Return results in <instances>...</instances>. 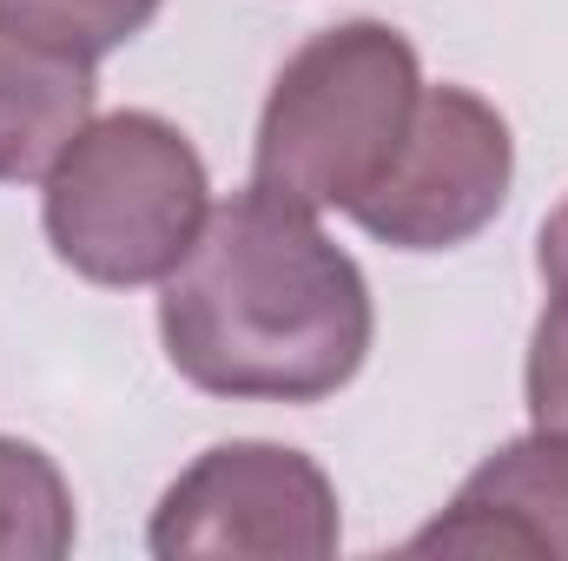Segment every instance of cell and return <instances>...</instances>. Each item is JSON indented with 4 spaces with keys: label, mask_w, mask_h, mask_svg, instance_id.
<instances>
[{
    "label": "cell",
    "mask_w": 568,
    "mask_h": 561,
    "mask_svg": "<svg viewBox=\"0 0 568 561\" xmlns=\"http://www.w3.org/2000/svg\"><path fill=\"white\" fill-rule=\"evenodd\" d=\"M159 337L192 390L317 404L364 370L371 284L317 232V212L252 185L212 205L199 245L165 278Z\"/></svg>",
    "instance_id": "1"
},
{
    "label": "cell",
    "mask_w": 568,
    "mask_h": 561,
    "mask_svg": "<svg viewBox=\"0 0 568 561\" xmlns=\"http://www.w3.org/2000/svg\"><path fill=\"white\" fill-rule=\"evenodd\" d=\"M417 100V47L397 27L344 20L304 40L265 100L252 185L297 212H351L404 152Z\"/></svg>",
    "instance_id": "2"
},
{
    "label": "cell",
    "mask_w": 568,
    "mask_h": 561,
    "mask_svg": "<svg viewBox=\"0 0 568 561\" xmlns=\"http://www.w3.org/2000/svg\"><path fill=\"white\" fill-rule=\"evenodd\" d=\"M40 185L53 258L120 290L165 284L212 218L205 159L159 113L87 120Z\"/></svg>",
    "instance_id": "3"
},
{
    "label": "cell",
    "mask_w": 568,
    "mask_h": 561,
    "mask_svg": "<svg viewBox=\"0 0 568 561\" xmlns=\"http://www.w3.org/2000/svg\"><path fill=\"white\" fill-rule=\"evenodd\" d=\"M145 549L159 561H317L337 549V489L304 449L219 442L159 496Z\"/></svg>",
    "instance_id": "4"
},
{
    "label": "cell",
    "mask_w": 568,
    "mask_h": 561,
    "mask_svg": "<svg viewBox=\"0 0 568 561\" xmlns=\"http://www.w3.org/2000/svg\"><path fill=\"white\" fill-rule=\"evenodd\" d=\"M509 178L516 140L503 113L469 86H424L404 152L390 159L377 192L351 205V218L397 252H449L509 205Z\"/></svg>",
    "instance_id": "5"
},
{
    "label": "cell",
    "mask_w": 568,
    "mask_h": 561,
    "mask_svg": "<svg viewBox=\"0 0 568 561\" xmlns=\"http://www.w3.org/2000/svg\"><path fill=\"white\" fill-rule=\"evenodd\" d=\"M410 555H529L568 561V436H523L496 449L456 502L410 536Z\"/></svg>",
    "instance_id": "6"
},
{
    "label": "cell",
    "mask_w": 568,
    "mask_h": 561,
    "mask_svg": "<svg viewBox=\"0 0 568 561\" xmlns=\"http://www.w3.org/2000/svg\"><path fill=\"white\" fill-rule=\"evenodd\" d=\"M93 120V60L0 27V185L47 178Z\"/></svg>",
    "instance_id": "7"
},
{
    "label": "cell",
    "mask_w": 568,
    "mask_h": 561,
    "mask_svg": "<svg viewBox=\"0 0 568 561\" xmlns=\"http://www.w3.org/2000/svg\"><path fill=\"white\" fill-rule=\"evenodd\" d=\"M80 536L67 476L33 449L0 436V561H60Z\"/></svg>",
    "instance_id": "8"
},
{
    "label": "cell",
    "mask_w": 568,
    "mask_h": 561,
    "mask_svg": "<svg viewBox=\"0 0 568 561\" xmlns=\"http://www.w3.org/2000/svg\"><path fill=\"white\" fill-rule=\"evenodd\" d=\"M159 13V0H0V27L60 47L73 60H100L113 47H126L145 20Z\"/></svg>",
    "instance_id": "9"
},
{
    "label": "cell",
    "mask_w": 568,
    "mask_h": 561,
    "mask_svg": "<svg viewBox=\"0 0 568 561\" xmlns=\"http://www.w3.org/2000/svg\"><path fill=\"white\" fill-rule=\"evenodd\" d=\"M523 384H529V417H536V429L568 436V310H556V304L536 317Z\"/></svg>",
    "instance_id": "10"
},
{
    "label": "cell",
    "mask_w": 568,
    "mask_h": 561,
    "mask_svg": "<svg viewBox=\"0 0 568 561\" xmlns=\"http://www.w3.org/2000/svg\"><path fill=\"white\" fill-rule=\"evenodd\" d=\"M536 272L549 284V304L568 310V198L549 212V225H542V238H536Z\"/></svg>",
    "instance_id": "11"
}]
</instances>
